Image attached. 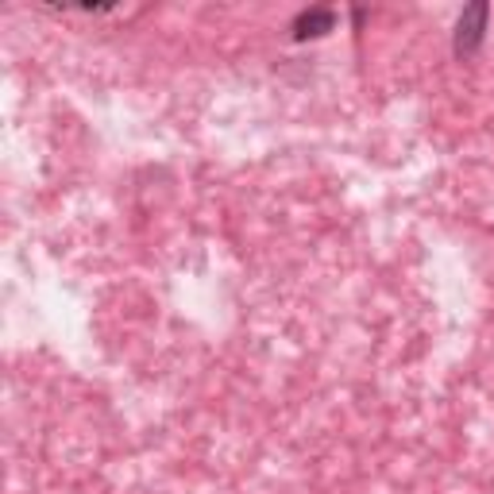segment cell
<instances>
[{
  "instance_id": "1",
  "label": "cell",
  "mask_w": 494,
  "mask_h": 494,
  "mask_svg": "<svg viewBox=\"0 0 494 494\" xmlns=\"http://www.w3.org/2000/svg\"><path fill=\"white\" fill-rule=\"evenodd\" d=\"M487 20H490V4H487V0H475V4H467L460 12L456 35H452V50H456V58H472L475 50L483 47Z\"/></svg>"
},
{
  "instance_id": "2",
  "label": "cell",
  "mask_w": 494,
  "mask_h": 494,
  "mask_svg": "<svg viewBox=\"0 0 494 494\" xmlns=\"http://www.w3.org/2000/svg\"><path fill=\"white\" fill-rule=\"evenodd\" d=\"M332 28H336L332 8H305V12H297V20H294V39H321Z\"/></svg>"
}]
</instances>
